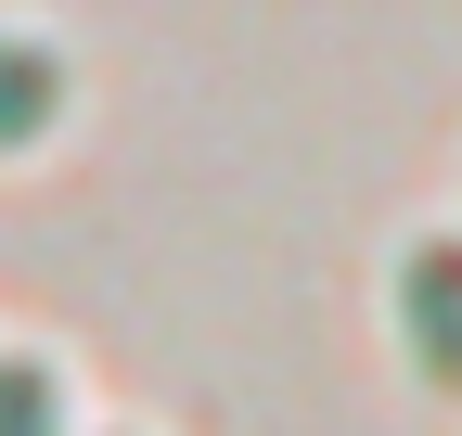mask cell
I'll list each match as a JSON object with an SVG mask.
<instances>
[{
  "label": "cell",
  "instance_id": "obj_1",
  "mask_svg": "<svg viewBox=\"0 0 462 436\" xmlns=\"http://www.w3.org/2000/svg\"><path fill=\"white\" fill-rule=\"evenodd\" d=\"M398 347L449 398L462 386V232H411L398 244Z\"/></svg>",
  "mask_w": 462,
  "mask_h": 436
},
{
  "label": "cell",
  "instance_id": "obj_2",
  "mask_svg": "<svg viewBox=\"0 0 462 436\" xmlns=\"http://www.w3.org/2000/svg\"><path fill=\"white\" fill-rule=\"evenodd\" d=\"M51 116H65V51L0 26V154H26V141H39Z\"/></svg>",
  "mask_w": 462,
  "mask_h": 436
},
{
  "label": "cell",
  "instance_id": "obj_3",
  "mask_svg": "<svg viewBox=\"0 0 462 436\" xmlns=\"http://www.w3.org/2000/svg\"><path fill=\"white\" fill-rule=\"evenodd\" d=\"M0 436H65V386H51V359H0Z\"/></svg>",
  "mask_w": 462,
  "mask_h": 436
}]
</instances>
